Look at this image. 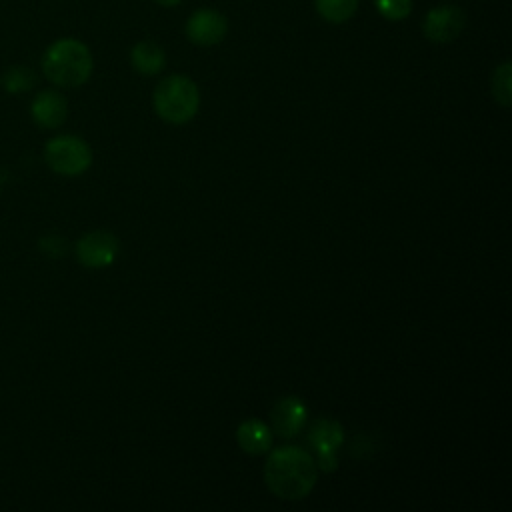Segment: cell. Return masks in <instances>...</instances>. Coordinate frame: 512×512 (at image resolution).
<instances>
[{
	"instance_id": "1",
	"label": "cell",
	"mask_w": 512,
	"mask_h": 512,
	"mask_svg": "<svg viewBox=\"0 0 512 512\" xmlns=\"http://www.w3.org/2000/svg\"><path fill=\"white\" fill-rule=\"evenodd\" d=\"M318 478V466L298 446L276 448L264 466V480L272 494L282 500L306 498Z\"/></svg>"
},
{
	"instance_id": "2",
	"label": "cell",
	"mask_w": 512,
	"mask_h": 512,
	"mask_svg": "<svg viewBox=\"0 0 512 512\" xmlns=\"http://www.w3.org/2000/svg\"><path fill=\"white\" fill-rule=\"evenodd\" d=\"M44 76L62 88H76L92 74V54L88 46L76 38H60L52 42L42 56Z\"/></svg>"
},
{
	"instance_id": "3",
	"label": "cell",
	"mask_w": 512,
	"mask_h": 512,
	"mask_svg": "<svg viewBox=\"0 0 512 512\" xmlns=\"http://www.w3.org/2000/svg\"><path fill=\"white\" fill-rule=\"evenodd\" d=\"M152 102L162 120L170 124H186L198 112L200 92L188 76L172 74L158 82Z\"/></svg>"
},
{
	"instance_id": "4",
	"label": "cell",
	"mask_w": 512,
	"mask_h": 512,
	"mask_svg": "<svg viewBox=\"0 0 512 512\" xmlns=\"http://www.w3.org/2000/svg\"><path fill=\"white\" fill-rule=\"evenodd\" d=\"M44 160L56 174L78 176L90 168L92 150L82 138L62 134L48 140L44 148Z\"/></svg>"
},
{
	"instance_id": "5",
	"label": "cell",
	"mask_w": 512,
	"mask_h": 512,
	"mask_svg": "<svg viewBox=\"0 0 512 512\" xmlns=\"http://www.w3.org/2000/svg\"><path fill=\"white\" fill-rule=\"evenodd\" d=\"M308 440H310V444H312V448L318 456L316 466H320V470H324V472H332L338 466L336 450L344 442V428L336 420L318 418L310 426Z\"/></svg>"
},
{
	"instance_id": "6",
	"label": "cell",
	"mask_w": 512,
	"mask_h": 512,
	"mask_svg": "<svg viewBox=\"0 0 512 512\" xmlns=\"http://www.w3.org/2000/svg\"><path fill=\"white\" fill-rule=\"evenodd\" d=\"M120 244L112 232L94 230L76 242V258L88 268H106L118 256Z\"/></svg>"
},
{
	"instance_id": "7",
	"label": "cell",
	"mask_w": 512,
	"mask_h": 512,
	"mask_svg": "<svg viewBox=\"0 0 512 512\" xmlns=\"http://www.w3.org/2000/svg\"><path fill=\"white\" fill-rule=\"evenodd\" d=\"M464 24H466L464 12L454 4H446V6L434 8L426 14L422 30L428 40L446 44L460 36V32L464 30Z\"/></svg>"
},
{
	"instance_id": "8",
	"label": "cell",
	"mask_w": 512,
	"mask_h": 512,
	"mask_svg": "<svg viewBox=\"0 0 512 512\" xmlns=\"http://www.w3.org/2000/svg\"><path fill=\"white\" fill-rule=\"evenodd\" d=\"M228 30L224 14L212 8H198L186 22V36L192 44L214 46L218 44Z\"/></svg>"
},
{
	"instance_id": "9",
	"label": "cell",
	"mask_w": 512,
	"mask_h": 512,
	"mask_svg": "<svg viewBox=\"0 0 512 512\" xmlns=\"http://www.w3.org/2000/svg\"><path fill=\"white\" fill-rule=\"evenodd\" d=\"M306 416H308V408L298 396H284L270 410L272 428L284 438L296 436L302 430Z\"/></svg>"
},
{
	"instance_id": "10",
	"label": "cell",
	"mask_w": 512,
	"mask_h": 512,
	"mask_svg": "<svg viewBox=\"0 0 512 512\" xmlns=\"http://www.w3.org/2000/svg\"><path fill=\"white\" fill-rule=\"evenodd\" d=\"M30 112H32L34 122L40 128L52 130V128H58L66 120L68 104H66V98L60 92H56V90H42L34 98Z\"/></svg>"
},
{
	"instance_id": "11",
	"label": "cell",
	"mask_w": 512,
	"mask_h": 512,
	"mask_svg": "<svg viewBox=\"0 0 512 512\" xmlns=\"http://www.w3.org/2000/svg\"><path fill=\"white\" fill-rule=\"evenodd\" d=\"M236 440H238V446L246 452V454H252V456H260V454H266L272 446V432L270 428L260 422V420H244L238 430H236Z\"/></svg>"
},
{
	"instance_id": "12",
	"label": "cell",
	"mask_w": 512,
	"mask_h": 512,
	"mask_svg": "<svg viewBox=\"0 0 512 512\" xmlns=\"http://www.w3.org/2000/svg\"><path fill=\"white\" fill-rule=\"evenodd\" d=\"M130 62L136 72L144 76H154L166 66V54L156 42L142 40L130 50Z\"/></svg>"
},
{
	"instance_id": "13",
	"label": "cell",
	"mask_w": 512,
	"mask_h": 512,
	"mask_svg": "<svg viewBox=\"0 0 512 512\" xmlns=\"http://www.w3.org/2000/svg\"><path fill=\"white\" fill-rule=\"evenodd\" d=\"M314 4L318 14L332 24L346 22L358 8V0H314Z\"/></svg>"
},
{
	"instance_id": "14",
	"label": "cell",
	"mask_w": 512,
	"mask_h": 512,
	"mask_svg": "<svg viewBox=\"0 0 512 512\" xmlns=\"http://www.w3.org/2000/svg\"><path fill=\"white\" fill-rule=\"evenodd\" d=\"M492 96L494 100L508 108L512 104V66L510 62H502L492 74Z\"/></svg>"
},
{
	"instance_id": "15",
	"label": "cell",
	"mask_w": 512,
	"mask_h": 512,
	"mask_svg": "<svg viewBox=\"0 0 512 512\" xmlns=\"http://www.w3.org/2000/svg\"><path fill=\"white\" fill-rule=\"evenodd\" d=\"M2 82H4V88L8 92H24V90H28L36 82V76H34V72L30 68L16 66V68L6 70Z\"/></svg>"
},
{
	"instance_id": "16",
	"label": "cell",
	"mask_w": 512,
	"mask_h": 512,
	"mask_svg": "<svg viewBox=\"0 0 512 512\" xmlns=\"http://www.w3.org/2000/svg\"><path fill=\"white\" fill-rule=\"evenodd\" d=\"M374 6L386 20H402L410 14L412 0H374Z\"/></svg>"
},
{
	"instance_id": "17",
	"label": "cell",
	"mask_w": 512,
	"mask_h": 512,
	"mask_svg": "<svg viewBox=\"0 0 512 512\" xmlns=\"http://www.w3.org/2000/svg\"><path fill=\"white\" fill-rule=\"evenodd\" d=\"M40 246H42L44 252H48V254L54 256V258H60V256L66 252V242H64V238H58V236L42 238Z\"/></svg>"
},
{
	"instance_id": "18",
	"label": "cell",
	"mask_w": 512,
	"mask_h": 512,
	"mask_svg": "<svg viewBox=\"0 0 512 512\" xmlns=\"http://www.w3.org/2000/svg\"><path fill=\"white\" fill-rule=\"evenodd\" d=\"M160 6H166V8H170V6H176L178 2H182V0H156Z\"/></svg>"
}]
</instances>
